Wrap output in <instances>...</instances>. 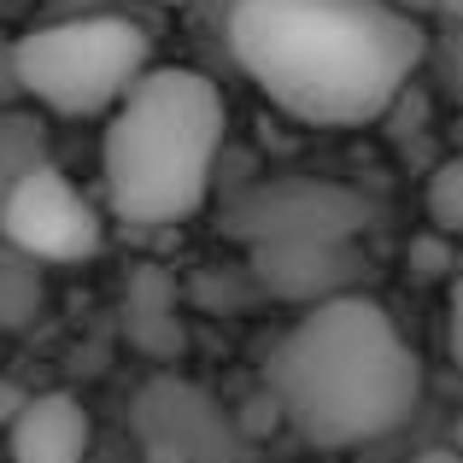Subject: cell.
<instances>
[{
  "instance_id": "obj_1",
  "label": "cell",
  "mask_w": 463,
  "mask_h": 463,
  "mask_svg": "<svg viewBox=\"0 0 463 463\" xmlns=\"http://www.w3.org/2000/svg\"><path fill=\"white\" fill-rule=\"evenodd\" d=\"M229 53L276 112L358 129L399 106L422 71L429 30L387 0H235Z\"/></svg>"
},
{
  "instance_id": "obj_2",
  "label": "cell",
  "mask_w": 463,
  "mask_h": 463,
  "mask_svg": "<svg viewBox=\"0 0 463 463\" xmlns=\"http://www.w3.org/2000/svg\"><path fill=\"white\" fill-rule=\"evenodd\" d=\"M422 399V364L387 306L340 294L306 306L270 352V405L299 440L346 452L393 434Z\"/></svg>"
},
{
  "instance_id": "obj_3",
  "label": "cell",
  "mask_w": 463,
  "mask_h": 463,
  "mask_svg": "<svg viewBox=\"0 0 463 463\" xmlns=\"http://www.w3.org/2000/svg\"><path fill=\"white\" fill-rule=\"evenodd\" d=\"M223 153V94L188 65H147L106 112L100 176L124 223H182L205 205Z\"/></svg>"
},
{
  "instance_id": "obj_4",
  "label": "cell",
  "mask_w": 463,
  "mask_h": 463,
  "mask_svg": "<svg viewBox=\"0 0 463 463\" xmlns=\"http://www.w3.org/2000/svg\"><path fill=\"white\" fill-rule=\"evenodd\" d=\"M12 89L53 118H100L153 65L147 24L124 12H65L24 30L6 53Z\"/></svg>"
},
{
  "instance_id": "obj_5",
  "label": "cell",
  "mask_w": 463,
  "mask_h": 463,
  "mask_svg": "<svg viewBox=\"0 0 463 463\" xmlns=\"http://www.w3.org/2000/svg\"><path fill=\"white\" fill-rule=\"evenodd\" d=\"M375 223V200L346 182L323 176H270L235 194L223 229L241 247H276V241H358Z\"/></svg>"
},
{
  "instance_id": "obj_6",
  "label": "cell",
  "mask_w": 463,
  "mask_h": 463,
  "mask_svg": "<svg viewBox=\"0 0 463 463\" xmlns=\"http://www.w3.org/2000/svg\"><path fill=\"white\" fill-rule=\"evenodd\" d=\"M136 440L147 463H235L241 429L200 382L158 370L136 393Z\"/></svg>"
},
{
  "instance_id": "obj_7",
  "label": "cell",
  "mask_w": 463,
  "mask_h": 463,
  "mask_svg": "<svg viewBox=\"0 0 463 463\" xmlns=\"http://www.w3.org/2000/svg\"><path fill=\"white\" fill-rule=\"evenodd\" d=\"M0 241L30 252L35 264H82L100 252L106 229H100V212L82 200V188L47 158V165H35L6 194V205H0Z\"/></svg>"
},
{
  "instance_id": "obj_8",
  "label": "cell",
  "mask_w": 463,
  "mask_h": 463,
  "mask_svg": "<svg viewBox=\"0 0 463 463\" xmlns=\"http://www.w3.org/2000/svg\"><path fill=\"white\" fill-rule=\"evenodd\" d=\"M247 259L264 294L288 306H323L352 294V270H358L352 241H276V247H247Z\"/></svg>"
},
{
  "instance_id": "obj_9",
  "label": "cell",
  "mask_w": 463,
  "mask_h": 463,
  "mask_svg": "<svg viewBox=\"0 0 463 463\" xmlns=\"http://www.w3.org/2000/svg\"><path fill=\"white\" fill-rule=\"evenodd\" d=\"M12 463H82L89 458V411L71 393H30L6 422Z\"/></svg>"
},
{
  "instance_id": "obj_10",
  "label": "cell",
  "mask_w": 463,
  "mask_h": 463,
  "mask_svg": "<svg viewBox=\"0 0 463 463\" xmlns=\"http://www.w3.org/2000/svg\"><path fill=\"white\" fill-rule=\"evenodd\" d=\"M124 340L153 364H176L188 346V328H182V306H176V282H170L158 264H141L124 288Z\"/></svg>"
},
{
  "instance_id": "obj_11",
  "label": "cell",
  "mask_w": 463,
  "mask_h": 463,
  "mask_svg": "<svg viewBox=\"0 0 463 463\" xmlns=\"http://www.w3.org/2000/svg\"><path fill=\"white\" fill-rule=\"evenodd\" d=\"M47 311V264L0 241V335H18Z\"/></svg>"
},
{
  "instance_id": "obj_12",
  "label": "cell",
  "mask_w": 463,
  "mask_h": 463,
  "mask_svg": "<svg viewBox=\"0 0 463 463\" xmlns=\"http://www.w3.org/2000/svg\"><path fill=\"white\" fill-rule=\"evenodd\" d=\"M35 165H47V124L35 112L0 106V205Z\"/></svg>"
},
{
  "instance_id": "obj_13",
  "label": "cell",
  "mask_w": 463,
  "mask_h": 463,
  "mask_svg": "<svg viewBox=\"0 0 463 463\" xmlns=\"http://www.w3.org/2000/svg\"><path fill=\"white\" fill-rule=\"evenodd\" d=\"M422 205H429V223L440 235H463V153L434 165L429 188H422Z\"/></svg>"
},
{
  "instance_id": "obj_14",
  "label": "cell",
  "mask_w": 463,
  "mask_h": 463,
  "mask_svg": "<svg viewBox=\"0 0 463 463\" xmlns=\"http://www.w3.org/2000/svg\"><path fill=\"white\" fill-rule=\"evenodd\" d=\"M422 65L434 71V82H440L446 100L463 106V18L440 24V30L429 35V53H422Z\"/></svg>"
},
{
  "instance_id": "obj_15",
  "label": "cell",
  "mask_w": 463,
  "mask_h": 463,
  "mask_svg": "<svg viewBox=\"0 0 463 463\" xmlns=\"http://www.w3.org/2000/svg\"><path fill=\"white\" fill-rule=\"evenodd\" d=\"M393 12H405V18H417L422 30L429 24H452V18H463V0H387Z\"/></svg>"
},
{
  "instance_id": "obj_16",
  "label": "cell",
  "mask_w": 463,
  "mask_h": 463,
  "mask_svg": "<svg viewBox=\"0 0 463 463\" xmlns=\"http://www.w3.org/2000/svg\"><path fill=\"white\" fill-rule=\"evenodd\" d=\"M446 352H452V364L463 370V276L452 282V299H446Z\"/></svg>"
},
{
  "instance_id": "obj_17",
  "label": "cell",
  "mask_w": 463,
  "mask_h": 463,
  "mask_svg": "<svg viewBox=\"0 0 463 463\" xmlns=\"http://www.w3.org/2000/svg\"><path fill=\"white\" fill-rule=\"evenodd\" d=\"M411 463H463V452H458V446H422Z\"/></svg>"
},
{
  "instance_id": "obj_18",
  "label": "cell",
  "mask_w": 463,
  "mask_h": 463,
  "mask_svg": "<svg viewBox=\"0 0 463 463\" xmlns=\"http://www.w3.org/2000/svg\"><path fill=\"white\" fill-rule=\"evenodd\" d=\"M158 6H194V0H158Z\"/></svg>"
},
{
  "instance_id": "obj_19",
  "label": "cell",
  "mask_w": 463,
  "mask_h": 463,
  "mask_svg": "<svg viewBox=\"0 0 463 463\" xmlns=\"http://www.w3.org/2000/svg\"><path fill=\"white\" fill-rule=\"evenodd\" d=\"M452 446H458V452H463V429H458V434H452Z\"/></svg>"
}]
</instances>
